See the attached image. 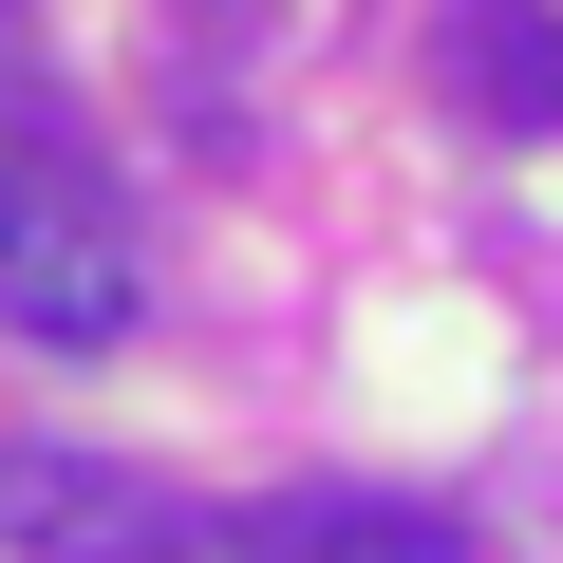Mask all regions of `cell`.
<instances>
[{
	"instance_id": "6da1fadb",
	"label": "cell",
	"mask_w": 563,
	"mask_h": 563,
	"mask_svg": "<svg viewBox=\"0 0 563 563\" xmlns=\"http://www.w3.org/2000/svg\"><path fill=\"white\" fill-rule=\"evenodd\" d=\"M132 320H151L132 225H113L57 151H0V339H38V357H113Z\"/></svg>"
},
{
	"instance_id": "7a4b0ae2",
	"label": "cell",
	"mask_w": 563,
	"mask_h": 563,
	"mask_svg": "<svg viewBox=\"0 0 563 563\" xmlns=\"http://www.w3.org/2000/svg\"><path fill=\"white\" fill-rule=\"evenodd\" d=\"M0 544L20 563H207L225 507L132 451H76V432H0Z\"/></svg>"
},
{
	"instance_id": "3957f363",
	"label": "cell",
	"mask_w": 563,
	"mask_h": 563,
	"mask_svg": "<svg viewBox=\"0 0 563 563\" xmlns=\"http://www.w3.org/2000/svg\"><path fill=\"white\" fill-rule=\"evenodd\" d=\"M432 76H451V113L488 151H563V0H451Z\"/></svg>"
},
{
	"instance_id": "277c9868",
	"label": "cell",
	"mask_w": 563,
	"mask_h": 563,
	"mask_svg": "<svg viewBox=\"0 0 563 563\" xmlns=\"http://www.w3.org/2000/svg\"><path fill=\"white\" fill-rule=\"evenodd\" d=\"M207 563H470V526L413 488H282V507H225Z\"/></svg>"
},
{
	"instance_id": "5b68a950",
	"label": "cell",
	"mask_w": 563,
	"mask_h": 563,
	"mask_svg": "<svg viewBox=\"0 0 563 563\" xmlns=\"http://www.w3.org/2000/svg\"><path fill=\"white\" fill-rule=\"evenodd\" d=\"M0 132L57 151V76H38V0H0Z\"/></svg>"
},
{
	"instance_id": "8992f818",
	"label": "cell",
	"mask_w": 563,
	"mask_h": 563,
	"mask_svg": "<svg viewBox=\"0 0 563 563\" xmlns=\"http://www.w3.org/2000/svg\"><path fill=\"white\" fill-rule=\"evenodd\" d=\"M169 20H188V38H263L282 0H169Z\"/></svg>"
}]
</instances>
